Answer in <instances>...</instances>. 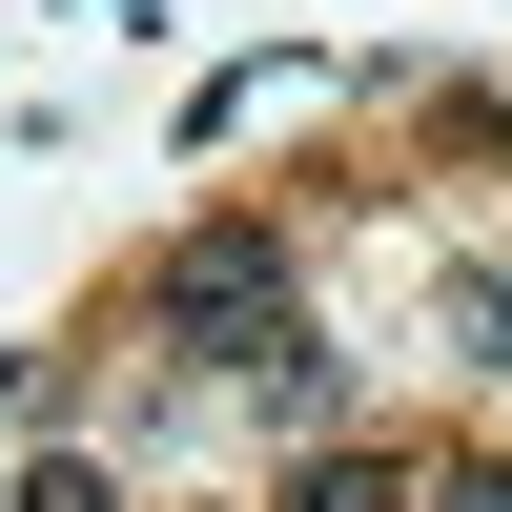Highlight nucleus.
Returning a JSON list of instances; mask_svg holds the SVG:
<instances>
[{
  "label": "nucleus",
  "mask_w": 512,
  "mask_h": 512,
  "mask_svg": "<svg viewBox=\"0 0 512 512\" xmlns=\"http://www.w3.org/2000/svg\"><path fill=\"white\" fill-rule=\"evenodd\" d=\"M144 328H164V369H267L287 328H308V267H287V226H267V205H205V226L144 267Z\"/></svg>",
  "instance_id": "1"
},
{
  "label": "nucleus",
  "mask_w": 512,
  "mask_h": 512,
  "mask_svg": "<svg viewBox=\"0 0 512 512\" xmlns=\"http://www.w3.org/2000/svg\"><path fill=\"white\" fill-rule=\"evenodd\" d=\"M267 512H431V472H410V451H308Z\"/></svg>",
  "instance_id": "2"
},
{
  "label": "nucleus",
  "mask_w": 512,
  "mask_h": 512,
  "mask_svg": "<svg viewBox=\"0 0 512 512\" xmlns=\"http://www.w3.org/2000/svg\"><path fill=\"white\" fill-rule=\"evenodd\" d=\"M431 308H451V349L512 369V267H431Z\"/></svg>",
  "instance_id": "3"
},
{
  "label": "nucleus",
  "mask_w": 512,
  "mask_h": 512,
  "mask_svg": "<svg viewBox=\"0 0 512 512\" xmlns=\"http://www.w3.org/2000/svg\"><path fill=\"white\" fill-rule=\"evenodd\" d=\"M226 390H267V431H328V349H308V328H287L267 369H226Z\"/></svg>",
  "instance_id": "4"
},
{
  "label": "nucleus",
  "mask_w": 512,
  "mask_h": 512,
  "mask_svg": "<svg viewBox=\"0 0 512 512\" xmlns=\"http://www.w3.org/2000/svg\"><path fill=\"white\" fill-rule=\"evenodd\" d=\"M21 512H123V472H103V451H41V472H21Z\"/></svg>",
  "instance_id": "5"
},
{
  "label": "nucleus",
  "mask_w": 512,
  "mask_h": 512,
  "mask_svg": "<svg viewBox=\"0 0 512 512\" xmlns=\"http://www.w3.org/2000/svg\"><path fill=\"white\" fill-rule=\"evenodd\" d=\"M431 512H512V451H472V472H431Z\"/></svg>",
  "instance_id": "6"
}]
</instances>
